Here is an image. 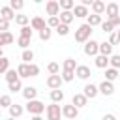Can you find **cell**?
Instances as JSON below:
<instances>
[{"instance_id":"53","label":"cell","mask_w":120,"mask_h":120,"mask_svg":"<svg viewBox=\"0 0 120 120\" xmlns=\"http://www.w3.org/2000/svg\"><path fill=\"white\" fill-rule=\"evenodd\" d=\"M118 11H120V4H118Z\"/></svg>"},{"instance_id":"17","label":"cell","mask_w":120,"mask_h":120,"mask_svg":"<svg viewBox=\"0 0 120 120\" xmlns=\"http://www.w3.org/2000/svg\"><path fill=\"white\" fill-rule=\"evenodd\" d=\"M105 17H112V15H118L120 11H118V4L116 2H109L107 6H105Z\"/></svg>"},{"instance_id":"25","label":"cell","mask_w":120,"mask_h":120,"mask_svg":"<svg viewBox=\"0 0 120 120\" xmlns=\"http://www.w3.org/2000/svg\"><path fill=\"white\" fill-rule=\"evenodd\" d=\"M105 79H107V81H116V79H118V69L112 68V66H111V68L107 66V68H105Z\"/></svg>"},{"instance_id":"36","label":"cell","mask_w":120,"mask_h":120,"mask_svg":"<svg viewBox=\"0 0 120 120\" xmlns=\"http://www.w3.org/2000/svg\"><path fill=\"white\" fill-rule=\"evenodd\" d=\"M109 66L120 69V54H109Z\"/></svg>"},{"instance_id":"34","label":"cell","mask_w":120,"mask_h":120,"mask_svg":"<svg viewBox=\"0 0 120 120\" xmlns=\"http://www.w3.org/2000/svg\"><path fill=\"white\" fill-rule=\"evenodd\" d=\"M15 79H21L19 77V73H17V69H6V81L8 82H11V81H15Z\"/></svg>"},{"instance_id":"8","label":"cell","mask_w":120,"mask_h":120,"mask_svg":"<svg viewBox=\"0 0 120 120\" xmlns=\"http://www.w3.org/2000/svg\"><path fill=\"white\" fill-rule=\"evenodd\" d=\"M75 75L79 77V79H82V81H86L90 75H92V71H90V68L88 66H82V64H77V68H75Z\"/></svg>"},{"instance_id":"27","label":"cell","mask_w":120,"mask_h":120,"mask_svg":"<svg viewBox=\"0 0 120 120\" xmlns=\"http://www.w3.org/2000/svg\"><path fill=\"white\" fill-rule=\"evenodd\" d=\"M90 8H92L94 13H103V11H105V2H103V0H94V2L90 4Z\"/></svg>"},{"instance_id":"44","label":"cell","mask_w":120,"mask_h":120,"mask_svg":"<svg viewBox=\"0 0 120 120\" xmlns=\"http://www.w3.org/2000/svg\"><path fill=\"white\" fill-rule=\"evenodd\" d=\"M28 71H30V77H38L39 75V66L38 64H28Z\"/></svg>"},{"instance_id":"10","label":"cell","mask_w":120,"mask_h":120,"mask_svg":"<svg viewBox=\"0 0 120 120\" xmlns=\"http://www.w3.org/2000/svg\"><path fill=\"white\" fill-rule=\"evenodd\" d=\"M58 17H60V22H66V24H71L73 19H75V15H73L71 9H60Z\"/></svg>"},{"instance_id":"23","label":"cell","mask_w":120,"mask_h":120,"mask_svg":"<svg viewBox=\"0 0 120 120\" xmlns=\"http://www.w3.org/2000/svg\"><path fill=\"white\" fill-rule=\"evenodd\" d=\"M21 92H22V98H24V99H34V98L38 96V90H36L34 86H24Z\"/></svg>"},{"instance_id":"3","label":"cell","mask_w":120,"mask_h":120,"mask_svg":"<svg viewBox=\"0 0 120 120\" xmlns=\"http://www.w3.org/2000/svg\"><path fill=\"white\" fill-rule=\"evenodd\" d=\"M45 116H47V120H60V116H62L60 105L54 103V101H52V105H47L45 107Z\"/></svg>"},{"instance_id":"12","label":"cell","mask_w":120,"mask_h":120,"mask_svg":"<svg viewBox=\"0 0 120 120\" xmlns=\"http://www.w3.org/2000/svg\"><path fill=\"white\" fill-rule=\"evenodd\" d=\"M82 94H84L88 99H94V98L99 94V90H98V86H96V84H92V82H90V84H86V86L82 88Z\"/></svg>"},{"instance_id":"29","label":"cell","mask_w":120,"mask_h":120,"mask_svg":"<svg viewBox=\"0 0 120 120\" xmlns=\"http://www.w3.org/2000/svg\"><path fill=\"white\" fill-rule=\"evenodd\" d=\"M8 90H9V92H19V90H22V82H21V79H15V81L8 82Z\"/></svg>"},{"instance_id":"20","label":"cell","mask_w":120,"mask_h":120,"mask_svg":"<svg viewBox=\"0 0 120 120\" xmlns=\"http://www.w3.org/2000/svg\"><path fill=\"white\" fill-rule=\"evenodd\" d=\"M0 15L6 17L8 21H13V19H15V9H13L11 6H4V8H0Z\"/></svg>"},{"instance_id":"15","label":"cell","mask_w":120,"mask_h":120,"mask_svg":"<svg viewBox=\"0 0 120 120\" xmlns=\"http://www.w3.org/2000/svg\"><path fill=\"white\" fill-rule=\"evenodd\" d=\"M101 21H103V19H101V13H92V15L88 13V15H86V22H88L92 28H94V26H99Z\"/></svg>"},{"instance_id":"11","label":"cell","mask_w":120,"mask_h":120,"mask_svg":"<svg viewBox=\"0 0 120 120\" xmlns=\"http://www.w3.org/2000/svg\"><path fill=\"white\" fill-rule=\"evenodd\" d=\"M13 41H15V38L9 30H0V47L2 45H11Z\"/></svg>"},{"instance_id":"33","label":"cell","mask_w":120,"mask_h":120,"mask_svg":"<svg viewBox=\"0 0 120 120\" xmlns=\"http://www.w3.org/2000/svg\"><path fill=\"white\" fill-rule=\"evenodd\" d=\"M75 68H77L75 58H66L64 64H62V69H71V71H75Z\"/></svg>"},{"instance_id":"41","label":"cell","mask_w":120,"mask_h":120,"mask_svg":"<svg viewBox=\"0 0 120 120\" xmlns=\"http://www.w3.org/2000/svg\"><path fill=\"white\" fill-rule=\"evenodd\" d=\"M13 101H11V96L9 94H4V96H0V107H9Z\"/></svg>"},{"instance_id":"49","label":"cell","mask_w":120,"mask_h":120,"mask_svg":"<svg viewBox=\"0 0 120 120\" xmlns=\"http://www.w3.org/2000/svg\"><path fill=\"white\" fill-rule=\"evenodd\" d=\"M103 120H114V114H105Z\"/></svg>"},{"instance_id":"47","label":"cell","mask_w":120,"mask_h":120,"mask_svg":"<svg viewBox=\"0 0 120 120\" xmlns=\"http://www.w3.org/2000/svg\"><path fill=\"white\" fill-rule=\"evenodd\" d=\"M107 19L112 22V26H114V28H116V26H120V13H118V15H112V17H107Z\"/></svg>"},{"instance_id":"13","label":"cell","mask_w":120,"mask_h":120,"mask_svg":"<svg viewBox=\"0 0 120 120\" xmlns=\"http://www.w3.org/2000/svg\"><path fill=\"white\" fill-rule=\"evenodd\" d=\"M73 15L75 17H79V19H84L86 15H88V6H84V4H79V6H73Z\"/></svg>"},{"instance_id":"21","label":"cell","mask_w":120,"mask_h":120,"mask_svg":"<svg viewBox=\"0 0 120 120\" xmlns=\"http://www.w3.org/2000/svg\"><path fill=\"white\" fill-rule=\"evenodd\" d=\"M28 64H30V62H21V64L17 66V73H19V77H21V79H26V77H30Z\"/></svg>"},{"instance_id":"43","label":"cell","mask_w":120,"mask_h":120,"mask_svg":"<svg viewBox=\"0 0 120 120\" xmlns=\"http://www.w3.org/2000/svg\"><path fill=\"white\" fill-rule=\"evenodd\" d=\"M99 26L103 28V32H109V34L114 30V26H112V22H111L109 19H107V21H101V24H99Z\"/></svg>"},{"instance_id":"22","label":"cell","mask_w":120,"mask_h":120,"mask_svg":"<svg viewBox=\"0 0 120 120\" xmlns=\"http://www.w3.org/2000/svg\"><path fill=\"white\" fill-rule=\"evenodd\" d=\"M98 52H99V54H107V56H109V54H112V45H111L109 41H103V43H99V45H98Z\"/></svg>"},{"instance_id":"28","label":"cell","mask_w":120,"mask_h":120,"mask_svg":"<svg viewBox=\"0 0 120 120\" xmlns=\"http://www.w3.org/2000/svg\"><path fill=\"white\" fill-rule=\"evenodd\" d=\"M13 21H15V24L24 26V24H28V22H30V17H28V15H24V13H17Z\"/></svg>"},{"instance_id":"2","label":"cell","mask_w":120,"mask_h":120,"mask_svg":"<svg viewBox=\"0 0 120 120\" xmlns=\"http://www.w3.org/2000/svg\"><path fill=\"white\" fill-rule=\"evenodd\" d=\"M24 111L30 112L32 116H34V114H41V112L45 111V105H43L39 99H36V98H34V99H26V107H24Z\"/></svg>"},{"instance_id":"51","label":"cell","mask_w":120,"mask_h":120,"mask_svg":"<svg viewBox=\"0 0 120 120\" xmlns=\"http://www.w3.org/2000/svg\"><path fill=\"white\" fill-rule=\"evenodd\" d=\"M0 56H4V49L2 47H0Z\"/></svg>"},{"instance_id":"26","label":"cell","mask_w":120,"mask_h":120,"mask_svg":"<svg viewBox=\"0 0 120 120\" xmlns=\"http://www.w3.org/2000/svg\"><path fill=\"white\" fill-rule=\"evenodd\" d=\"M45 24H47V22H45L41 17H32V19H30V26H32L34 30H41Z\"/></svg>"},{"instance_id":"52","label":"cell","mask_w":120,"mask_h":120,"mask_svg":"<svg viewBox=\"0 0 120 120\" xmlns=\"http://www.w3.org/2000/svg\"><path fill=\"white\" fill-rule=\"evenodd\" d=\"M34 2H36V4H39V2H43V0H34Z\"/></svg>"},{"instance_id":"30","label":"cell","mask_w":120,"mask_h":120,"mask_svg":"<svg viewBox=\"0 0 120 120\" xmlns=\"http://www.w3.org/2000/svg\"><path fill=\"white\" fill-rule=\"evenodd\" d=\"M21 60H22V62H32V60H34V51H32V49H28V47H26V49H22Z\"/></svg>"},{"instance_id":"38","label":"cell","mask_w":120,"mask_h":120,"mask_svg":"<svg viewBox=\"0 0 120 120\" xmlns=\"http://www.w3.org/2000/svg\"><path fill=\"white\" fill-rule=\"evenodd\" d=\"M32 34H34V28H32V26H28V24L21 26V36H24V38H30V39H32Z\"/></svg>"},{"instance_id":"40","label":"cell","mask_w":120,"mask_h":120,"mask_svg":"<svg viewBox=\"0 0 120 120\" xmlns=\"http://www.w3.org/2000/svg\"><path fill=\"white\" fill-rule=\"evenodd\" d=\"M47 71L49 73H60V64L58 62H49L47 64Z\"/></svg>"},{"instance_id":"50","label":"cell","mask_w":120,"mask_h":120,"mask_svg":"<svg viewBox=\"0 0 120 120\" xmlns=\"http://www.w3.org/2000/svg\"><path fill=\"white\" fill-rule=\"evenodd\" d=\"M94 0H81V4H84V6H90Z\"/></svg>"},{"instance_id":"39","label":"cell","mask_w":120,"mask_h":120,"mask_svg":"<svg viewBox=\"0 0 120 120\" xmlns=\"http://www.w3.org/2000/svg\"><path fill=\"white\" fill-rule=\"evenodd\" d=\"M58 4H60V9H73L75 0H58Z\"/></svg>"},{"instance_id":"24","label":"cell","mask_w":120,"mask_h":120,"mask_svg":"<svg viewBox=\"0 0 120 120\" xmlns=\"http://www.w3.org/2000/svg\"><path fill=\"white\" fill-rule=\"evenodd\" d=\"M38 32H39V39H41V41H49L51 36H52V30H51V26H47V24H45L41 30H38Z\"/></svg>"},{"instance_id":"19","label":"cell","mask_w":120,"mask_h":120,"mask_svg":"<svg viewBox=\"0 0 120 120\" xmlns=\"http://www.w3.org/2000/svg\"><path fill=\"white\" fill-rule=\"evenodd\" d=\"M86 101H88V98L84 96V94H73V99H71V103L75 105V107H84L86 105Z\"/></svg>"},{"instance_id":"4","label":"cell","mask_w":120,"mask_h":120,"mask_svg":"<svg viewBox=\"0 0 120 120\" xmlns=\"http://www.w3.org/2000/svg\"><path fill=\"white\" fill-rule=\"evenodd\" d=\"M98 45H99V43H98L96 39H92V38L86 39V41H84V49H82L84 54H86V56H96V54H98Z\"/></svg>"},{"instance_id":"16","label":"cell","mask_w":120,"mask_h":120,"mask_svg":"<svg viewBox=\"0 0 120 120\" xmlns=\"http://www.w3.org/2000/svg\"><path fill=\"white\" fill-rule=\"evenodd\" d=\"M8 109H9V116H11V118H19V116L24 112V107H22V105H17V103H11Z\"/></svg>"},{"instance_id":"42","label":"cell","mask_w":120,"mask_h":120,"mask_svg":"<svg viewBox=\"0 0 120 120\" xmlns=\"http://www.w3.org/2000/svg\"><path fill=\"white\" fill-rule=\"evenodd\" d=\"M9 6L15 9V11H21L24 8V0H9Z\"/></svg>"},{"instance_id":"45","label":"cell","mask_w":120,"mask_h":120,"mask_svg":"<svg viewBox=\"0 0 120 120\" xmlns=\"http://www.w3.org/2000/svg\"><path fill=\"white\" fill-rule=\"evenodd\" d=\"M9 68V60L6 58V56H0V75L2 73H6V69Z\"/></svg>"},{"instance_id":"6","label":"cell","mask_w":120,"mask_h":120,"mask_svg":"<svg viewBox=\"0 0 120 120\" xmlns=\"http://www.w3.org/2000/svg\"><path fill=\"white\" fill-rule=\"evenodd\" d=\"M62 116L64 118H77L79 116V107H75L73 103L71 105H64L62 107Z\"/></svg>"},{"instance_id":"37","label":"cell","mask_w":120,"mask_h":120,"mask_svg":"<svg viewBox=\"0 0 120 120\" xmlns=\"http://www.w3.org/2000/svg\"><path fill=\"white\" fill-rule=\"evenodd\" d=\"M58 24H60V17H58V15H49L47 26H51V28H56Z\"/></svg>"},{"instance_id":"14","label":"cell","mask_w":120,"mask_h":120,"mask_svg":"<svg viewBox=\"0 0 120 120\" xmlns=\"http://www.w3.org/2000/svg\"><path fill=\"white\" fill-rule=\"evenodd\" d=\"M94 64H96V68H99V69H105L107 66H109V56L107 54H96V60H94Z\"/></svg>"},{"instance_id":"31","label":"cell","mask_w":120,"mask_h":120,"mask_svg":"<svg viewBox=\"0 0 120 120\" xmlns=\"http://www.w3.org/2000/svg\"><path fill=\"white\" fill-rule=\"evenodd\" d=\"M62 81L64 82H71L73 79H75V71H71V69H62Z\"/></svg>"},{"instance_id":"35","label":"cell","mask_w":120,"mask_h":120,"mask_svg":"<svg viewBox=\"0 0 120 120\" xmlns=\"http://www.w3.org/2000/svg\"><path fill=\"white\" fill-rule=\"evenodd\" d=\"M109 43H111L112 47L120 43V30H112V32H111V38H109Z\"/></svg>"},{"instance_id":"5","label":"cell","mask_w":120,"mask_h":120,"mask_svg":"<svg viewBox=\"0 0 120 120\" xmlns=\"http://www.w3.org/2000/svg\"><path fill=\"white\" fill-rule=\"evenodd\" d=\"M98 90H99L101 96H112V94H114V84H112V81H107V79H105L103 82H99Z\"/></svg>"},{"instance_id":"32","label":"cell","mask_w":120,"mask_h":120,"mask_svg":"<svg viewBox=\"0 0 120 120\" xmlns=\"http://www.w3.org/2000/svg\"><path fill=\"white\" fill-rule=\"evenodd\" d=\"M54 30H56V34H58V36H68V34H69V24L60 22V24H58Z\"/></svg>"},{"instance_id":"48","label":"cell","mask_w":120,"mask_h":120,"mask_svg":"<svg viewBox=\"0 0 120 120\" xmlns=\"http://www.w3.org/2000/svg\"><path fill=\"white\" fill-rule=\"evenodd\" d=\"M8 28H9V21L0 15V30H8Z\"/></svg>"},{"instance_id":"7","label":"cell","mask_w":120,"mask_h":120,"mask_svg":"<svg viewBox=\"0 0 120 120\" xmlns=\"http://www.w3.org/2000/svg\"><path fill=\"white\" fill-rule=\"evenodd\" d=\"M62 77H60V73H51L49 77H47V86L49 88H60L62 86Z\"/></svg>"},{"instance_id":"18","label":"cell","mask_w":120,"mask_h":120,"mask_svg":"<svg viewBox=\"0 0 120 120\" xmlns=\"http://www.w3.org/2000/svg\"><path fill=\"white\" fill-rule=\"evenodd\" d=\"M51 101H54V103H62L64 101V92L60 90V88H51Z\"/></svg>"},{"instance_id":"46","label":"cell","mask_w":120,"mask_h":120,"mask_svg":"<svg viewBox=\"0 0 120 120\" xmlns=\"http://www.w3.org/2000/svg\"><path fill=\"white\" fill-rule=\"evenodd\" d=\"M17 43H19V47L26 49V47H30V38H24V36H21V38L17 39Z\"/></svg>"},{"instance_id":"54","label":"cell","mask_w":120,"mask_h":120,"mask_svg":"<svg viewBox=\"0 0 120 120\" xmlns=\"http://www.w3.org/2000/svg\"><path fill=\"white\" fill-rule=\"evenodd\" d=\"M118 45H120V43H118Z\"/></svg>"},{"instance_id":"9","label":"cell","mask_w":120,"mask_h":120,"mask_svg":"<svg viewBox=\"0 0 120 120\" xmlns=\"http://www.w3.org/2000/svg\"><path fill=\"white\" fill-rule=\"evenodd\" d=\"M45 11H47V15H58V13H60V4H58V0H49L47 6H45Z\"/></svg>"},{"instance_id":"1","label":"cell","mask_w":120,"mask_h":120,"mask_svg":"<svg viewBox=\"0 0 120 120\" xmlns=\"http://www.w3.org/2000/svg\"><path fill=\"white\" fill-rule=\"evenodd\" d=\"M90 38H92V26H90L88 22L81 24V26L75 30V41H77V43H84V41L90 39Z\"/></svg>"}]
</instances>
